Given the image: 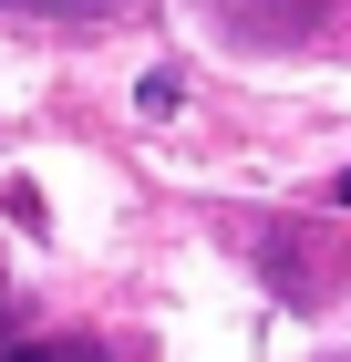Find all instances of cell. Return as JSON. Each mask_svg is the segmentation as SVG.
<instances>
[{
	"label": "cell",
	"mask_w": 351,
	"mask_h": 362,
	"mask_svg": "<svg viewBox=\"0 0 351 362\" xmlns=\"http://www.w3.org/2000/svg\"><path fill=\"white\" fill-rule=\"evenodd\" d=\"M0 341H11V300H0Z\"/></svg>",
	"instance_id": "3957f363"
},
{
	"label": "cell",
	"mask_w": 351,
	"mask_h": 362,
	"mask_svg": "<svg viewBox=\"0 0 351 362\" xmlns=\"http://www.w3.org/2000/svg\"><path fill=\"white\" fill-rule=\"evenodd\" d=\"M0 362H104L93 341H0Z\"/></svg>",
	"instance_id": "6da1fadb"
},
{
	"label": "cell",
	"mask_w": 351,
	"mask_h": 362,
	"mask_svg": "<svg viewBox=\"0 0 351 362\" xmlns=\"http://www.w3.org/2000/svg\"><path fill=\"white\" fill-rule=\"evenodd\" d=\"M21 11H114V0H21Z\"/></svg>",
	"instance_id": "7a4b0ae2"
},
{
	"label": "cell",
	"mask_w": 351,
	"mask_h": 362,
	"mask_svg": "<svg viewBox=\"0 0 351 362\" xmlns=\"http://www.w3.org/2000/svg\"><path fill=\"white\" fill-rule=\"evenodd\" d=\"M341 207H351V176H341Z\"/></svg>",
	"instance_id": "277c9868"
}]
</instances>
